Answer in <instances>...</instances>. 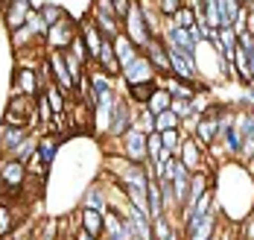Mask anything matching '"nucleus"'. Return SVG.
I'll list each match as a JSON object with an SVG mask.
<instances>
[{
  "instance_id": "obj_1",
  "label": "nucleus",
  "mask_w": 254,
  "mask_h": 240,
  "mask_svg": "<svg viewBox=\"0 0 254 240\" xmlns=\"http://www.w3.org/2000/svg\"><path fill=\"white\" fill-rule=\"evenodd\" d=\"M26 182V164L9 156H0V187L3 199H21V187Z\"/></svg>"
},
{
  "instance_id": "obj_2",
  "label": "nucleus",
  "mask_w": 254,
  "mask_h": 240,
  "mask_svg": "<svg viewBox=\"0 0 254 240\" xmlns=\"http://www.w3.org/2000/svg\"><path fill=\"white\" fill-rule=\"evenodd\" d=\"M79 32V21L67 12L59 24H53L47 27V35H44V44H47V50H67L70 47V41H73V35Z\"/></svg>"
},
{
  "instance_id": "obj_3",
  "label": "nucleus",
  "mask_w": 254,
  "mask_h": 240,
  "mask_svg": "<svg viewBox=\"0 0 254 240\" xmlns=\"http://www.w3.org/2000/svg\"><path fill=\"white\" fill-rule=\"evenodd\" d=\"M123 32H126L128 38L137 44V50H143V47H146V41L152 38V32H149L146 21H143V12H140V0H131L126 18H123Z\"/></svg>"
},
{
  "instance_id": "obj_4",
  "label": "nucleus",
  "mask_w": 254,
  "mask_h": 240,
  "mask_svg": "<svg viewBox=\"0 0 254 240\" xmlns=\"http://www.w3.org/2000/svg\"><path fill=\"white\" fill-rule=\"evenodd\" d=\"M131 120H134V106L126 100V94H120L117 103H114V111H111V120H108V132H105V138H111V141L123 138V135L131 129ZM105 138H102V141H105Z\"/></svg>"
},
{
  "instance_id": "obj_5",
  "label": "nucleus",
  "mask_w": 254,
  "mask_h": 240,
  "mask_svg": "<svg viewBox=\"0 0 254 240\" xmlns=\"http://www.w3.org/2000/svg\"><path fill=\"white\" fill-rule=\"evenodd\" d=\"M204 156H207V150H204V147L196 141V138H193V135H181V144H178L176 159L181 161L190 173L204 170Z\"/></svg>"
},
{
  "instance_id": "obj_6",
  "label": "nucleus",
  "mask_w": 254,
  "mask_h": 240,
  "mask_svg": "<svg viewBox=\"0 0 254 240\" xmlns=\"http://www.w3.org/2000/svg\"><path fill=\"white\" fill-rule=\"evenodd\" d=\"M155 80H158V74H155L152 62L143 53H137V59H131L120 71V82L123 85H143V82H155Z\"/></svg>"
},
{
  "instance_id": "obj_7",
  "label": "nucleus",
  "mask_w": 254,
  "mask_h": 240,
  "mask_svg": "<svg viewBox=\"0 0 254 240\" xmlns=\"http://www.w3.org/2000/svg\"><path fill=\"white\" fill-rule=\"evenodd\" d=\"M47 62H50V74H53V82L64 91V94H70L73 97V91H76V82L70 77V71H67V65H64V56L62 50H47Z\"/></svg>"
},
{
  "instance_id": "obj_8",
  "label": "nucleus",
  "mask_w": 254,
  "mask_h": 240,
  "mask_svg": "<svg viewBox=\"0 0 254 240\" xmlns=\"http://www.w3.org/2000/svg\"><path fill=\"white\" fill-rule=\"evenodd\" d=\"M32 9H35L32 0H6V3H3V27L9 29V32L18 29V27H24Z\"/></svg>"
},
{
  "instance_id": "obj_9",
  "label": "nucleus",
  "mask_w": 254,
  "mask_h": 240,
  "mask_svg": "<svg viewBox=\"0 0 254 240\" xmlns=\"http://www.w3.org/2000/svg\"><path fill=\"white\" fill-rule=\"evenodd\" d=\"M140 53L152 62V68H155V74H158V77L170 74V53H167V44H164V38H161V35H152Z\"/></svg>"
},
{
  "instance_id": "obj_10",
  "label": "nucleus",
  "mask_w": 254,
  "mask_h": 240,
  "mask_svg": "<svg viewBox=\"0 0 254 240\" xmlns=\"http://www.w3.org/2000/svg\"><path fill=\"white\" fill-rule=\"evenodd\" d=\"M102 240H131L126 220L117 211H111V208L102 211Z\"/></svg>"
},
{
  "instance_id": "obj_11",
  "label": "nucleus",
  "mask_w": 254,
  "mask_h": 240,
  "mask_svg": "<svg viewBox=\"0 0 254 240\" xmlns=\"http://www.w3.org/2000/svg\"><path fill=\"white\" fill-rule=\"evenodd\" d=\"M12 91H18V94H26V97H38L41 94V85H38V74L32 71V68H15V74H12Z\"/></svg>"
},
{
  "instance_id": "obj_12",
  "label": "nucleus",
  "mask_w": 254,
  "mask_h": 240,
  "mask_svg": "<svg viewBox=\"0 0 254 240\" xmlns=\"http://www.w3.org/2000/svg\"><path fill=\"white\" fill-rule=\"evenodd\" d=\"M79 35L85 38V47H88V56H91V59H94V65H97V56H100V50H102V41H105V38H102V32L97 29V24H94V21H91L88 15H85V18L79 21Z\"/></svg>"
},
{
  "instance_id": "obj_13",
  "label": "nucleus",
  "mask_w": 254,
  "mask_h": 240,
  "mask_svg": "<svg viewBox=\"0 0 254 240\" xmlns=\"http://www.w3.org/2000/svg\"><path fill=\"white\" fill-rule=\"evenodd\" d=\"M158 88H164L170 97H181V100H193V94H196V88H193V82L187 80H178L173 74H164V77H158L155 80Z\"/></svg>"
},
{
  "instance_id": "obj_14",
  "label": "nucleus",
  "mask_w": 254,
  "mask_h": 240,
  "mask_svg": "<svg viewBox=\"0 0 254 240\" xmlns=\"http://www.w3.org/2000/svg\"><path fill=\"white\" fill-rule=\"evenodd\" d=\"M97 71H102V74L111 77V80H120V62H117V56H114V41H111V38L102 41V50H100V56H97Z\"/></svg>"
},
{
  "instance_id": "obj_15",
  "label": "nucleus",
  "mask_w": 254,
  "mask_h": 240,
  "mask_svg": "<svg viewBox=\"0 0 254 240\" xmlns=\"http://www.w3.org/2000/svg\"><path fill=\"white\" fill-rule=\"evenodd\" d=\"M88 18L97 24V29L102 32V38H111V41H114V38L123 32V21H120L117 15H105V12H97V9H91V12H88Z\"/></svg>"
},
{
  "instance_id": "obj_16",
  "label": "nucleus",
  "mask_w": 254,
  "mask_h": 240,
  "mask_svg": "<svg viewBox=\"0 0 254 240\" xmlns=\"http://www.w3.org/2000/svg\"><path fill=\"white\" fill-rule=\"evenodd\" d=\"M26 135H29L26 126H0V156H12Z\"/></svg>"
},
{
  "instance_id": "obj_17",
  "label": "nucleus",
  "mask_w": 254,
  "mask_h": 240,
  "mask_svg": "<svg viewBox=\"0 0 254 240\" xmlns=\"http://www.w3.org/2000/svg\"><path fill=\"white\" fill-rule=\"evenodd\" d=\"M18 199H3L0 196V238H9L18 226V214H15Z\"/></svg>"
},
{
  "instance_id": "obj_18",
  "label": "nucleus",
  "mask_w": 254,
  "mask_h": 240,
  "mask_svg": "<svg viewBox=\"0 0 254 240\" xmlns=\"http://www.w3.org/2000/svg\"><path fill=\"white\" fill-rule=\"evenodd\" d=\"M137 53H140V50H137V44L128 38L126 32H120V35L114 38V56H117V62H120V71L126 68L131 59H137Z\"/></svg>"
},
{
  "instance_id": "obj_19",
  "label": "nucleus",
  "mask_w": 254,
  "mask_h": 240,
  "mask_svg": "<svg viewBox=\"0 0 254 240\" xmlns=\"http://www.w3.org/2000/svg\"><path fill=\"white\" fill-rule=\"evenodd\" d=\"M79 226L85 229V232H91L94 238H102V211H97V208H85V205H79Z\"/></svg>"
},
{
  "instance_id": "obj_20",
  "label": "nucleus",
  "mask_w": 254,
  "mask_h": 240,
  "mask_svg": "<svg viewBox=\"0 0 254 240\" xmlns=\"http://www.w3.org/2000/svg\"><path fill=\"white\" fill-rule=\"evenodd\" d=\"M44 97H47V103H50V108H53V114H62V111H67L70 108V103H73V97L70 94H64L56 82H50L44 91H41Z\"/></svg>"
},
{
  "instance_id": "obj_21",
  "label": "nucleus",
  "mask_w": 254,
  "mask_h": 240,
  "mask_svg": "<svg viewBox=\"0 0 254 240\" xmlns=\"http://www.w3.org/2000/svg\"><path fill=\"white\" fill-rule=\"evenodd\" d=\"M82 205H85V208H97V211H105V208H108L105 185H102V182H94V185L85 187V193H82Z\"/></svg>"
},
{
  "instance_id": "obj_22",
  "label": "nucleus",
  "mask_w": 254,
  "mask_h": 240,
  "mask_svg": "<svg viewBox=\"0 0 254 240\" xmlns=\"http://www.w3.org/2000/svg\"><path fill=\"white\" fill-rule=\"evenodd\" d=\"M59 147H62V138H56V135L44 132L38 135V147H35V153H38V159L44 161L47 167H50L53 161H56V153H59Z\"/></svg>"
},
{
  "instance_id": "obj_23",
  "label": "nucleus",
  "mask_w": 254,
  "mask_h": 240,
  "mask_svg": "<svg viewBox=\"0 0 254 240\" xmlns=\"http://www.w3.org/2000/svg\"><path fill=\"white\" fill-rule=\"evenodd\" d=\"M9 38H12V47H15V50H24V47H32V44H44V38H41V35H35L26 24H24V27H18V29H12V32H9ZM44 47H47V44H44Z\"/></svg>"
},
{
  "instance_id": "obj_24",
  "label": "nucleus",
  "mask_w": 254,
  "mask_h": 240,
  "mask_svg": "<svg viewBox=\"0 0 254 240\" xmlns=\"http://www.w3.org/2000/svg\"><path fill=\"white\" fill-rule=\"evenodd\" d=\"M35 9H38V15H41L44 27H53V24H59V21L67 15V9H64V6H59V3H53V0H44V3H38Z\"/></svg>"
},
{
  "instance_id": "obj_25",
  "label": "nucleus",
  "mask_w": 254,
  "mask_h": 240,
  "mask_svg": "<svg viewBox=\"0 0 254 240\" xmlns=\"http://www.w3.org/2000/svg\"><path fill=\"white\" fill-rule=\"evenodd\" d=\"M6 108L29 120V114H35V97H26V94H18V91H12V97H9V106H6Z\"/></svg>"
},
{
  "instance_id": "obj_26",
  "label": "nucleus",
  "mask_w": 254,
  "mask_h": 240,
  "mask_svg": "<svg viewBox=\"0 0 254 240\" xmlns=\"http://www.w3.org/2000/svg\"><path fill=\"white\" fill-rule=\"evenodd\" d=\"M126 91V100L131 106H146V100H149V94L155 91V82H143V85H123Z\"/></svg>"
},
{
  "instance_id": "obj_27",
  "label": "nucleus",
  "mask_w": 254,
  "mask_h": 240,
  "mask_svg": "<svg viewBox=\"0 0 254 240\" xmlns=\"http://www.w3.org/2000/svg\"><path fill=\"white\" fill-rule=\"evenodd\" d=\"M146 202H149V220L155 217H161L164 211V196H161V185H158V179H149V187H146Z\"/></svg>"
},
{
  "instance_id": "obj_28",
  "label": "nucleus",
  "mask_w": 254,
  "mask_h": 240,
  "mask_svg": "<svg viewBox=\"0 0 254 240\" xmlns=\"http://www.w3.org/2000/svg\"><path fill=\"white\" fill-rule=\"evenodd\" d=\"M134 129H140L143 135L155 132V114L146 106H134V120H131Z\"/></svg>"
},
{
  "instance_id": "obj_29",
  "label": "nucleus",
  "mask_w": 254,
  "mask_h": 240,
  "mask_svg": "<svg viewBox=\"0 0 254 240\" xmlns=\"http://www.w3.org/2000/svg\"><path fill=\"white\" fill-rule=\"evenodd\" d=\"M164 129H181V117L173 108H164L155 114V132H164Z\"/></svg>"
},
{
  "instance_id": "obj_30",
  "label": "nucleus",
  "mask_w": 254,
  "mask_h": 240,
  "mask_svg": "<svg viewBox=\"0 0 254 240\" xmlns=\"http://www.w3.org/2000/svg\"><path fill=\"white\" fill-rule=\"evenodd\" d=\"M170 103H173V97L164 91V88H158L155 85V91L149 94V100H146V108L152 111V114H158V111H164V108H170Z\"/></svg>"
},
{
  "instance_id": "obj_31",
  "label": "nucleus",
  "mask_w": 254,
  "mask_h": 240,
  "mask_svg": "<svg viewBox=\"0 0 254 240\" xmlns=\"http://www.w3.org/2000/svg\"><path fill=\"white\" fill-rule=\"evenodd\" d=\"M35 147H38V135H35V132H29V135L24 138V141H21V147H18V150H15V153H12L9 159L26 161L29 156H32V153H35Z\"/></svg>"
},
{
  "instance_id": "obj_32",
  "label": "nucleus",
  "mask_w": 254,
  "mask_h": 240,
  "mask_svg": "<svg viewBox=\"0 0 254 240\" xmlns=\"http://www.w3.org/2000/svg\"><path fill=\"white\" fill-rule=\"evenodd\" d=\"M173 21H176V27H181V29H193L196 27V9H190V6H181L176 15H173Z\"/></svg>"
},
{
  "instance_id": "obj_33",
  "label": "nucleus",
  "mask_w": 254,
  "mask_h": 240,
  "mask_svg": "<svg viewBox=\"0 0 254 240\" xmlns=\"http://www.w3.org/2000/svg\"><path fill=\"white\" fill-rule=\"evenodd\" d=\"M24 164H26V176H35V179H47V164L38 159V153H32V156H29Z\"/></svg>"
},
{
  "instance_id": "obj_34",
  "label": "nucleus",
  "mask_w": 254,
  "mask_h": 240,
  "mask_svg": "<svg viewBox=\"0 0 254 240\" xmlns=\"http://www.w3.org/2000/svg\"><path fill=\"white\" fill-rule=\"evenodd\" d=\"M161 150H164L161 135L149 132V135H146V156H149V161H146V164H155V161H158V156H161Z\"/></svg>"
},
{
  "instance_id": "obj_35",
  "label": "nucleus",
  "mask_w": 254,
  "mask_h": 240,
  "mask_svg": "<svg viewBox=\"0 0 254 240\" xmlns=\"http://www.w3.org/2000/svg\"><path fill=\"white\" fill-rule=\"evenodd\" d=\"M158 135H161V144H164V147L176 156V153H178V144H181V135H184V132H181V129H164V132H158Z\"/></svg>"
},
{
  "instance_id": "obj_36",
  "label": "nucleus",
  "mask_w": 254,
  "mask_h": 240,
  "mask_svg": "<svg viewBox=\"0 0 254 240\" xmlns=\"http://www.w3.org/2000/svg\"><path fill=\"white\" fill-rule=\"evenodd\" d=\"M237 238L240 240H254V214L249 211L243 217V223L237 226Z\"/></svg>"
},
{
  "instance_id": "obj_37",
  "label": "nucleus",
  "mask_w": 254,
  "mask_h": 240,
  "mask_svg": "<svg viewBox=\"0 0 254 240\" xmlns=\"http://www.w3.org/2000/svg\"><path fill=\"white\" fill-rule=\"evenodd\" d=\"M155 6H158V12H161L164 18H173L178 9L184 6V0H155Z\"/></svg>"
},
{
  "instance_id": "obj_38",
  "label": "nucleus",
  "mask_w": 254,
  "mask_h": 240,
  "mask_svg": "<svg viewBox=\"0 0 254 240\" xmlns=\"http://www.w3.org/2000/svg\"><path fill=\"white\" fill-rule=\"evenodd\" d=\"M170 108L176 111L178 117H187V114H193V106H190V100H181V97H173Z\"/></svg>"
},
{
  "instance_id": "obj_39",
  "label": "nucleus",
  "mask_w": 254,
  "mask_h": 240,
  "mask_svg": "<svg viewBox=\"0 0 254 240\" xmlns=\"http://www.w3.org/2000/svg\"><path fill=\"white\" fill-rule=\"evenodd\" d=\"M91 9L105 12V15H114V0H94V6H91Z\"/></svg>"
},
{
  "instance_id": "obj_40",
  "label": "nucleus",
  "mask_w": 254,
  "mask_h": 240,
  "mask_svg": "<svg viewBox=\"0 0 254 240\" xmlns=\"http://www.w3.org/2000/svg\"><path fill=\"white\" fill-rule=\"evenodd\" d=\"M73 240H100V238H94V235H91V232H85V229H82V226H79L76 232H73Z\"/></svg>"
},
{
  "instance_id": "obj_41",
  "label": "nucleus",
  "mask_w": 254,
  "mask_h": 240,
  "mask_svg": "<svg viewBox=\"0 0 254 240\" xmlns=\"http://www.w3.org/2000/svg\"><path fill=\"white\" fill-rule=\"evenodd\" d=\"M249 32L254 35V3H249Z\"/></svg>"
},
{
  "instance_id": "obj_42",
  "label": "nucleus",
  "mask_w": 254,
  "mask_h": 240,
  "mask_svg": "<svg viewBox=\"0 0 254 240\" xmlns=\"http://www.w3.org/2000/svg\"><path fill=\"white\" fill-rule=\"evenodd\" d=\"M249 208H252V214H254V196H252V205H249Z\"/></svg>"
},
{
  "instance_id": "obj_43",
  "label": "nucleus",
  "mask_w": 254,
  "mask_h": 240,
  "mask_svg": "<svg viewBox=\"0 0 254 240\" xmlns=\"http://www.w3.org/2000/svg\"><path fill=\"white\" fill-rule=\"evenodd\" d=\"M29 240H41V238H38V235H35V238H29Z\"/></svg>"
},
{
  "instance_id": "obj_44",
  "label": "nucleus",
  "mask_w": 254,
  "mask_h": 240,
  "mask_svg": "<svg viewBox=\"0 0 254 240\" xmlns=\"http://www.w3.org/2000/svg\"><path fill=\"white\" fill-rule=\"evenodd\" d=\"M131 240H140V238H131Z\"/></svg>"
},
{
  "instance_id": "obj_45",
  "label": "nucleus",
  "mask_w": 254,
  "mask_h": 240,
  "mask_svg": "<svg viewBox=\"0 0 254 240\" xmlns=\"http://www.w3.org/2000/svg\"><path fill=\"white\" fill-rule=\"evenodd\" d=\"M0 240H9V238H0Z\"/></svg>"
}]
</instances>
